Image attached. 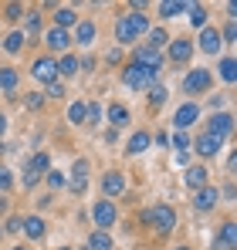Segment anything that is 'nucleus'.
Masks as SVG:
<instances>
[{
    "label": "nucleus",
    "mask_w": 237,
    "mask_h": 250,
    "mask_svg": "<svg viewBox=\"0 0 237 250\" xmlns=\"http://www.w3.org/2000/svg\"><path fill=\"white\" fill-rule=\"evenodd\" d=\"M142 220H146L153 230H159V233H169V230L176 227V213H173V207H166V203L146 209V213H142Z\"/></svg>",
    "instance_id": "obj_1"
},
{
    "label": "nucleus",
    "mask_w": 237,
    "mask_h": 250,
    "mask_svg": "<svg viewBox=\"0 0 237 250\" xmlns=\"http://www.w3.org/2000/svg\"><path fill=\"white\" fill-rule=\"evenodd\" d=\"M142 31H149V24H146L142 14H129V17H122V21L116 24V38L122 44H132V38L142 34Z\"/></svg>",
    "instance_id": "obj_2"
},
{
    "label": "nucleus",
    "mask_w": 237,
    "mask_h": 250,
    "mask_svg": "<svg viewBox=\"0 0 237 250\" xmlns=\"http://www.w3.org/2000/svg\"><path fill=\"white\" fill-rule=\"evenodd\" d=\"M153 78H156V71L142 68V64H129L125 75H122V82L129 84V88H146V84H153Z\"/></svg>",
    "instance_id": "obj_3"
},
{
    "label": "nucleus",
    "mask_w": 237,
    "mask_h": 250,
    "mask_svg": "<svg viewBox=\"0 0 237 250\" xmlns=\"http://www.w3.org/2000/svg\"><path fill=\"white\" fill-rule=\"evenodd\" d=\"M47 172H51V159H47L44 152H38V156L31 159V166L24 169V186H34L41 176H47Z\"/></svg>",
    "instance_id": "obj_4"
},
{
    "label": "nucleus",
    "mask_w": 237,
    "mask_h": 250,
    "mask_svg": "<svg viewBox=\"0 0 237 250\" xmlns=\"http://www.w3.org/2000/svg\"><path fill=\"white\" fill-rule=\"evenodd\" d=\"M31 75H34L38 82L51 84L54 78H58V64H54L51 58H38V61H34V68H31Z\"/></svg>",
    "instance_id": "obj_5"
},
{
    "label": "nucleus",
    "mask_w": 237,
    "mask_h": 250,
    "mask_svg": "<svg viewBox=\"0 0 237 250\" xmlns=\"http://www.w3.org/2000/svg\"><path fill=\"white\" fill-rule=\"evenodd\" d=\"M207 84H210V71H203V68H197V71H190V75L183 78V91L197 95V91H203Z\"/></svg>",
    "instance_id": "obj_6"
},
{
    "label": "nucleus",
    "mask_w": 237,
    "mask_h": 250,
    "mask_svg": "<svg viewBox=\"0 0 237 250\" xmlns=\"http://www.w3.org/2000/svg\"><path fill=\"white\" fill-rule=\"evenodd\" d=\"M92 216H95L98 230H105V227H112V223H116V207L102 200V203H95V209H92Z\"/></svg>",
    "instance_id": "obj_7"
},
{
    "label": "nucleus",
    "mask_w": 237,
    "mask_h": 250,
    "mask_svg": "<svg viewBox=\"0 0 237 250\" xmlns=\"http://www.w3.org/2000/svg\"><path fill=\"white\" fill-rule=\"evenodd\" d=\"M136 64L159 71V68H163V54H159V51H153V47H139V51H136Z\"/></svg>",
    "instance_id": "obj_8"
},
{
    "label": "nucleus",
    "mask_w": 237,
    "mask_h": 250,
    "mask_svg": "<svg viewBox=\"0 0 237 250\" xmlns=\"http://www.w3.org/2000/svg\"><path fill=\"white\" fill-rule=\"evenodd\" d=\"M234 244H237V227L234 223H224L220 227V237L213 240V250H234Z\"/></svg>",
    "instance_id": "obj_9"
},
{
    "label": "nucleus",
    "mask_w": 237,
    "mask_h": 250,
    "mask_svg": "<svg viewBox=\"0 0 237 250\" xmlns=\"http://www.w3.org/2000/svg\"><path fill=\"white\" fill-rule=\"evenodd\" d=\"M190 54H193V44L187 41V38H180V41L169 44V58H173L176 64H187V61H190Z\"/></svg>",
    "instance_id": "obj_10"
},
{
    "label": "nucleus",
    "mask_w": 237,
    "mask_h": 250,
    "mask_svg": "<svg viewBox=\"0 0 237 250\" xmlns=\"http://www.w3.org/2000/svg\"><path fill=\"white\" fill-rule=\"evenodd\" d=\"M197 115H200V108L193 105V102H187V105H180V108H176V119H173V122L180 125V128H190V125L197 122Z\"/></svg>",
    "instance_id": "obj_11"
},
{
    "label": "nucleus",
    "mask_w": 237,
    "mask_h": 250,
    "mask_svg": "<svg viewBox=\"0 0 237 250\" xmlns=\"http://www.w3.org/2000/svg\"><path fill=\"white\" fill-rule=\"evenodd\" d=\"M231 128H234V119H231L227 112H220V115H213V119H210V135H217V139L231 135Z\"/></svg>",
    "instance_id": "obj_12"
},
{
    "label": "nucleus",
    "mask_w": 237,
    "mask_h": 250,
    "mask_svg": "<svg viewBox=\"0 0 237 250\" xmlns=\"http://www.w3.org/2000/svg\"><path fill=\"white\" fill-rule=\"evenodd\" d=\"M122 189H125L122 172H105V176H102V193H105V196H118Z\"/></svg>",
    "instance_id": "obj_13"
},
{
    "label": "nucleus",
    "mask_w": 237,
    "mask_h": 250,
    "mask_svg": "<svg viewBox=\"0 0 237 250\" xmlns=\"http://www.w3.org/2000/svg\"><path fill=\"white\" fill-rule=\"evenodd\" d=\"M85 172H88V163L85 159H78L75 163V169H71V193H85V186H88V179H85Z\"/></svg>",
    "instance_id": "obj_14"
},
{
    "label": "nucleus",
    "mask_w": 237,
    "mask_h": 250,
    "mask_svg": "<svg viewBox=\"0 0 237 250\" xmlns=\"http://www.w3.org/2000/svg\"><path fill=\"white\" fill-rule=\"evenodd\" d=\"M68 41H71V38H68V31H61V27H51V31L44 34V44H47L51 51H65Z\"/></svg>",
    "instance_id": "obj_15"
},
{
    "label": "nucleus",
    "mask_w": 237,
    "mask_h": 250,
    "mask_svg": "<svg viewBox=\"0 0 237 250\" xmlns=\"http://www.w3.org/2000/svg\"><path fill=\"white\" fill-rule=\"evenodd\" d=\"M220 142H224V139H217V135L207 132V135H200V139H197V152H200V156H217V152H220Z\"/></svg>",
    "instance_id": "obj_16"
},
{
    "label": "nucleus",
    "mask_w": 237,
    "mask_h": 250,
    "mask_svg": "<svg viewBox=\"0 0 237 250\" xmlns=\"http://www.w3.org/2000/svg\"><path fill=\"white\" fill-rule=\"evenodd\" d=\"M200 47H203L207 54H217V51H220V31L203 27V34H200Z\"/></svg>",
    "instance_id": "obj_17"
},
{
    "label": "nucleus",
    "mask_w": 237,
    "mask_h": 250,
    "mask_svg": "<svg viewBox=\"0 0 237 250\" xmlns=\"http://www.w3.org/2000/svg\"><path fill=\"white\" fill-rule=\"evenodd\" d=\"M217 200H220V193H217L213 186H203V189L197 193V209H213Z\"/></svg>",
    "instance_id": "obj_18"
},
{
    "label": "nucleus",
    "mask_w": 237,
    "mask_h": 250,
    "mask_svg": "<svg viewBox=\"0 0 237 250\" xmlns=\"http://www.w3.org/2000/svg\"><path fill=\"white\" fill-rule=\"evenodd\" d=\"M183 179H187L190 189H203V186H207V169H203V166H190Z\"/></svg>",
    "instance_id": "obj_19"
},
{
    "label": "nucleus",
    "mask_w": 237,
    "mask_h": 250,
    "mask_svg": "<svg viewBox=\"0 0 237 250\" xmlns=\"http://www.w3.org/2000/svg\"><path fill=\"white\" fill-rule=\"evenodd\" d=\"M149 142H153V135H149V132H136V135L129 139V152H132V156H139V152H146V149H149Z\"/></svg>",
    "instance_id": "obj_20"
},
{
    "label": "nucleus",
    "mask_w": 237,
    "mask_h": 250,
    "mask_svg": "<svg viewBox=\"0 0 237 250\" xmlns=\"http://www.w3.org/2000/svg\"><path fill=\"white\" fill-rule=\"evenodd\" d=\"M24 233H27L31 240H41V237H44V220H41V216H27V220H24Z\"/></svg>",
    "instance_id": "obj_21"
},
{
    "label": "nucleus",
    "mask_w": 237,
    "mask_h": 250,
    "mask_svg": "<svg viewBox=\"0 0 237 250\" xmlns=\"http://www.w3.org/2000/svg\"><path fill=\"white\" fill-rule=\"evenodd\" d=\"M54 21H58V27L65 31L68 24H75V21H78V14H75L71 7H58V10H54Z\"/></svg>",
    "instance_id": "obj_22"
},
{
    "label": "nucleus",
    "mask_w": 237,
    "mask_h": 250,
    "mask_svg": "<svg viewBox=\"0 0 237 250\" xmlns=\"http://www.w3.org/2000/svg\"><path fill=\"white\" fill-rule=\"evenodd\" d=\"M88 250H112L109 233H105V230H95V233H92V240H88Z\"/></svg>",
    "instance_id": "obj_23"
},
{
    "label": "nucleus",
    "mask_w": 237,
    "mask_h": 250,
    "mask_svg": "<svg viewBox=\"0 0 237 250\" xmlns=\"http://www.w3.org/2000/svg\"><path fill=\"white\" fill-rule=\"evenodd\" d=\"M187 10V3H180V0H163L159 3V14L163 17H176V14H183Z\"/></svg>",
    "instance_id": "obj_24"
},
{
    "label": "nucleus",
    "mask_w": 237,
    "mask_h": 250,
    "mask_svg": "<svg viewBox=\"0 0 237 250\" xmlns=\"http://www.w3.org/2000/svg\"><path fill=\"white\" fill-rule=\"evenodd\" d=\"M0 88L3 91H14L17 88V71L14 68H0Z\"/></svg>",
    "instance_id": "obj_25"
},
{
    "label": "nucleus",
    "mask_w": 237,
    "mask_h": 250,
    "mask_svg": "<svg viewBox=\"0 0 237 250\" xmlns=\"http://www.w3.org/2000/svg\"><path fill=\"white\" fill-rule=\"evenodd\" d=\"M220 78L227 84H234V78H237V64H234V58H224L220 61Z\"/></svg>",
    "instance_id": "obj_26"
},
{
    "label": "nucleus",
    "mask_w": 237,
    "mask_h": 250,
    "mask_svg": "<svg viewBox=\"0 0 237 250\" xmlns=\"http://www.w3.org/2000/svg\"><path fill=\"white\" fill-rule=\"evenodd\" d=\"M92 38H95V24L81 21L78 24V44H92Z\"/></svg>",
    "instance_id": "obj_27"
},
{
    "label": "nucleus",
    "mask_w": 237,
    "mask_h": 250,
    "mask_svg": "<svg viewBox=\"0 0 237 250\" xmlns=\"http://www.w3.org/2000/svg\"><path fill=\"white\" fill-rule=\"evenodd\" d=\"M109 122L112 125H125L129 122V112H125L122 105H112V108H109Z\"/></svg>",
    "instance_id": "obj_28"
},
{
    "label": "nucleus",
    "mask_w": 237,
    "mask_h": 250,
    "mask_svg": "<svg viewBox=\"0 0 237 250\" xmlns=\"http://www.w3.org/2000/svg\"><path fill=\"white\" fill-rule=\"evenodd\" d=\"M3 47H7V51H10V54H17V51H21V47H24V34H21V31H14V34H10V38H7V41H3Z\"/></svg>",
    "instance_id": "obj_29"
},
{
    "label": "nucleus",
    "mask_w": 237,
    "mask_h": 250,
    "mask_svg": "<svg viewBox=\"0 0 237 250\" xmlns=\"http://www.w3.org/2000/svg\"><path fill=\"white\" fill-rule=\"evenodd\" d=\"M58 71H61V75H75V71H78V58L65 54V58H61V64H58Z\"/></svg>",
    "instance_id": "obj_30"
},
{
    "label": "nucleus",
    "mask_w": 237,
    "mask_h": 250,
    "mask_svg": "<svg viewBox=\"0 0 237 250\" xmlns=\"http://www.w3.org/2000/svg\"><path fill=\"white\" fill-rule=\"evenodd\" d=\"M169 41V34H166V31H149V47H153V51H159V47H163V44Z\"/></svg>",
    "instance_id": "obj_31"
},
{
    "label": "nucleus",
    "mask_w": 237,
    "mask_h": 250,
    "mask_svg": "<svg viewBox=\"0 0 237 250\" xmlns=\"http://www.w3.org/2000/svg\"><path fill=\"white\" fill-rule=\"evenodd\" d=\"M190 21H193L197 27H203V24H207V10H203L200 3H190Z\"/></svg>",
    "instance_id": "obj_32"
},
{
    "label": "nucleus",
    "mask_w": 237,
    "mask_h": 250,
    "mask_svg": "<svg viewBox=\"0 0 237 250\" xmlns=\"http://www.w3.org/2000/svg\"><path fill=\"white\" fill-rule=\"evenodd\" d=\"M149 102H153V105H163V102H166V88H163V84H153V88H149Z\"/></svg>",
    "instance_id": "obj_33"
},
{
    "label": "nucleus",
    "mask_w": 237,
    "mask_h": 250,
    "mask_svg": "<svg viewBox=\"0 0 237 250\" xmlns=\"http://www.w3.org/2000/svg\"><path fill=\"white\" fill-rule=\"evenodd\" d=\"M68 119H71L75 125H78V122H85V105H81V102H78V105H71V108H68Z\"/></svg>",
    "instance_id": "obj_34"
},
{
    "label": "nucleus",
    "mask_w": 237,
    "mask_h": 250,
    "mask_svg": "<svg viewBox=\"0 0 237 250\" xmlns=\"http://www.w3.org/2000/svg\"><path fill=\"white\" fill-rule=\"evenodd\" d=\"M47 186H51V189H58V186H65V176L51 169V172H47Z\"/></svg>",
    "instance_id": "obj_35"
},
{
    "label": "nucleus",
    "mask_w": 237,
    "mask_h": 250,
    "mask_svg": "<svg viewBox=\"0 0 237 250\" xmlns=\"http://www.w3.org/2000/svg\"><path fill=\"white\" fill-rule=\"evenodd\" d=\"M21 230H24V220L21 216H10L7 220V233H21Z\"/></svg>",
    "instance_id": "obj_36"
},
{
    "label": "nucleus",
    "mask_w": 237,
    "mask_h": 250,
    "mask_svg": "<svg viewBox=\"0 0 237 250\" xmlns=\"http://www.w3.org/2000/svg\"><path fill=\"white\" fill-rule=\"evenodd\" d=\"M85 119H88V122L95 125L98 119H102V108H98V105H88V108H85Z\"/></svg>",
    "instance_id": "obj_37"
},
{
    "label": "nucleus",
    "mask_w": 237,
    "mask_h": 250,
    "mask_svg": "<svg viewBox=\"0 0 237 250\" xmlns=\"http://www.w3.org/2000/svg\"><path fill=\"white\" fill-rule=\"evenodd\" d=\"M38 27H41V17L38 14H27V34H38Z\"/></svg>",
    "instance_id": "obj_38"
},
{
    "label": "nucleus",
    "mask_w": 237,
    "mask_h": 250,
    "mask_svg": "<svg viewBox=\"0 0 237 250\" xmlns=\"http://www.w3.org/2000/svg\"><path fill=\"white\" fill-rule=\"evenodd\" d=\"M10 183H14V179H10V169L0 166V189H10Z\"/></svg>",
    "instance_id": "obj_39"
},
{
    "label": "nucleus",
    "mask_w": 237,
    "mask_h": 250,
    "mask_svg": "<svg viewBox=\"0 0 237 250\" xmlns=\"http://www.w3.org/2000/svg\"><path fill=\"white\" fill-rule=\"evenodd\" d=\"M47 95H51V98H61V95H65V88H61L58 82H51V84H47Z\"/></svg>",
    "instance_id": "obj_40"
},
{
    "label": "nucleus",
    "mask_w": 237,
    "mask_h": 250,
    "mask_svg": "<svg viewBox=\"0 0 237 250\" xmlns=\"http://www.w3.org/2000/svg\"><path fill=\"white\" fill-rule=\"evenodd\" d=\"M21 14H24V7H21V3H10V7H7V17H14V21H17Z\"/></svg>",
    "instance_id": "obj_41"
},
{
    "label": "nucleus",
    "mask_w": 237,
    "mask_h": 250,
    "mask_svg": "<svg viewBox=\"0 0 237 250\" xmlns=\"http://www.w3.org/2000/svg\"><path fill=\"white\" fill-rule=\"evenodd\" d=\"M173 146H176V149H187V146H190V142H187V135H183V132H180V135H176V139H173Z\"/></svg>",
    "instance_id": "obj_42"
},
{
    "label": "nucleus",
    "mask_w": 237,
    "mask_h": 250,
    "mask_svg": "<svg viewBox=\"0 0 237 250\" xmlns=\"http://www.w3.org/2000/svg\"><path fill=\"white\" fill-rule=\"evenodd\" d=\"M224 38H227V41H234V38H237V27H234V24H227V31H224Z\"/></svg>",
    "instance_id": "obj_43"
},
{
    "label": "nucleus",
    "mask_w": 237,
    "mask_h": 250,
    "mask_svg": "<svg viewBox=\"0 0 237 250\" xmlns=\"http://www.w3.org/2000/svg\"><path fill=\"white\" fill-rule=\"evenodd\" d=\"M41 102H44L41 95H31V98H27V105H31V108H41Z\"/></svg>",
    "instance_id": "obj_44"
},
{
    "label": "nucleus",
    "mask_w": 237,
    "mask_h": 250,
    "mask_svg": "<svg viewBox=\"0 0 237 250\" xmlns=\"http://www.w3.org/2000/svg\"><path fill=\"white\" fill-rule=\"evenodd\" d=\"M3 128H7V119H3V115H0V135H3Z\"/></svg>",
    "instance_id": "obj_45"
},
{
    "label": "nucleus",
    "mask_w": 237,
    "mask_h": 250,
    "mask_svg": "<svg viewBox=\"0 0 237 250\" xmlns=\"http://www.w3.org/2000/svg\"><path fill=\"white\" fill-rule=\"evenodd\" d=\"M176 250H190V247H176Z\"/></svg>",
    "instance_id": "obj_46"
},
{
    "label": "nucleus",
    "mask_w": 237,
    "mask_h": 250,
    "mask_svg": "<svg viewBox=\"0 0 237 250\" xmlns=\"http://www.w3.org/2000/svg\"><path fill=\"white\" fill-rule=\"evenodd\" d=\"M14 250H27V247H14Z\"/></svg>",
    "instance_id": "obj_47"
},
{
    "label": "nucleus",
    "mask_w": 237,
    "mask_h": 250,
    "mask_svg": "<svg viewBox=\"0 0 237 250\" xmlns=\"http://www.w3.org/2000/svg\"><path fill=\"white\" fill-rule=\"evenodd\" d=\"M0 233H3V227H0Z\"/></svg>",
    "instance_id": "obj_48"
},
{
    "label": "nucleus",
    "mask_w": 237,
    "mask_h": 250,
    "mask_svg": "<svg viewBox=\"0 0 237 250\" xmlns=\"http://www.w3.org/2000/svg\"><path fill=\"white\" fill-rule=\"evenodd\" d=\"M61 250H68V247H61Z\"/></svg>",
    "instance_id": "obj_49"
},
{
    "label": "nucleus",
    "mask_w": 237,
    "mask_h": 250,
    "mask_svg": "<svg viewBox=\"0 0 237 250\" xmlns=\"http://www.w3.org/2000/svg\"><path fill=\"white\" fill-rule=\"evenodd\" d=\"M85 250H88V247H85Z\"/></svg>",
    "instance_id": "obj_50"
}]
</instances>
